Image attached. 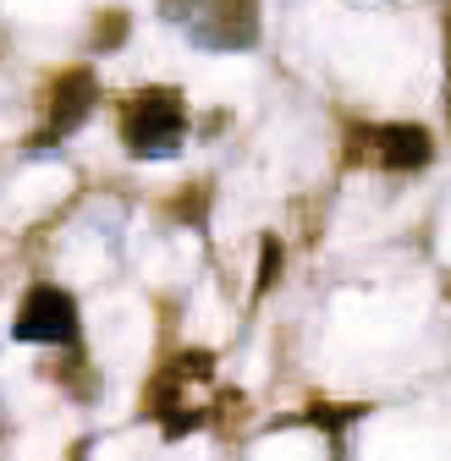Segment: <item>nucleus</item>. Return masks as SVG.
<instances>
[{
  "label": "nucleus",
  "instance_id": "obj_1",
  "mask_svg": "<svg viewBox=\"0 0 451 461\" xmlns=\"http://www.w3.org/2000/svg\"><path fill=\"white\" fill-rule=\"evenodd\" d=\"M182 127H188V104L177 88H143L127 99L122 110V143L138 159H165L182 149Z\"/></svg>",
  "mask_w": 451,
  "mask_h": 461
},
{
  "label": "nucleus",
  "instance_id": "obj_2",
  "mask_svg": "<svg viewBox=\"0 0 451 461\" xmlns=\"http://www.w3.org/2000/svg\"><path fill=\"white\" fill-rule=\"evenodd\" d=\"M165 17L204 50H248L259 33L253 0H165Z\"/></svg>",
  "mask_w": 451,
  "mask_h": 461
},
{
  "label": "nucleus",
  "instance_id": "obj_3",
  "mask_svg": "<svg viewBox=\"0 0 451 461\" xmlns=\"http://www.w3.org/2000/svg\"><path fill=\"white\" fill-rule=\"evenodd\" d=\"M12 335L28 346H72L78 340V303L67 292H55V285H33L17 308Z\"/></svg>",
  "mask_w": 451,
  "mask_h": 461
},
{
  "label": "nucleus",
  "instance_id": "obj_4",
  "mask_svg": "<svg viewBox=\"0 0 451 461\" xmlns=\"http://www.w3.org/2000/svg\"><path fill=\"white\" fill-rule=\"evenodd\" d=\"M353 159H369L380 170H424L435 159V143L424 127L391 122V127H364L353 132Z\"/></svg>",
  "mask_w": 451,
  "mask_h": 461
},
{
  "label": "nucleus",
  "instance_id": "obj_5",
  "mask_svg": "<svg viewBox=\"0 0 451 461\" xmlns=\"http://www.w3.org/2000/svg\"><path fill=\"white\" fill-rule=\"evenodd\" d=\"M94 104H99L94 72H67V77H55V88H50V132H55V138L78 132L88 115H94Z\"/></svg>",
  "mask_w": 451,
  "mask_h": 461
},
{
  "label": "nucleus",
  "instance_id": "obj_6",
  "mask_svg": "<svg viewBox=\"0 0 451 461\" xmlns=\"http://www.w3.org/2000/svg\"><path fill=\"white\" fill-rule=\"evenodd\" d=\"M275 275H281V242H275V237H264V253H259V280H253V292H270V285H275Z\"/></svg>",
  "mask_w": 451,
  "mask_h": 461
},
{
  "label": "nucleus",
  "instance_id": "obj_7",
  "mask_svg": "<svg viewBox=\"0 0 451 461\" xmlns=\"http://www.w3.org/2000/svg\"><path fill=\"white\" fill-rule=\"evenodd\" d=\"M122 33H127V17H122V12H110V23H105V33H94V44H116Z\"/></svg>",
  "mask_w": 451,
  "mask_h": 461
}]
</instances>
